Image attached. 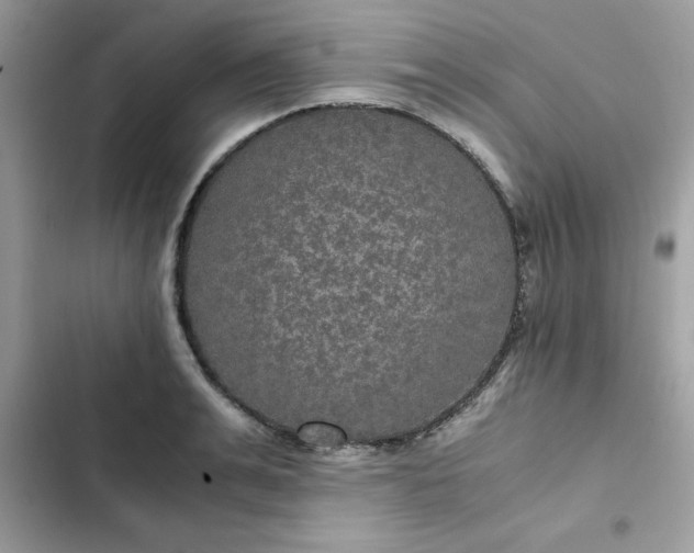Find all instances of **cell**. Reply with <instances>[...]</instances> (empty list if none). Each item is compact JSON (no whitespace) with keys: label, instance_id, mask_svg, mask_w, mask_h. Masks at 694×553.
I'll use <instances>...</instances> for the list:
<instances>
[{"label":"cell","instance_id":"6da1fadb","mask_svg":"<svg viewBox=\"0 0 694 553\" xmlns=\"http://www.w3.org/2000/svg\"><path fill=\"white\" fill-rule=\"evenodd\" d=\"M512 274L492 216L399 143L276 150L190 214L176 285L233 353L310 383H382L407 313L472 316Z\"/></svg>","mask_w":694,"mask_h":553}]
</instances>
